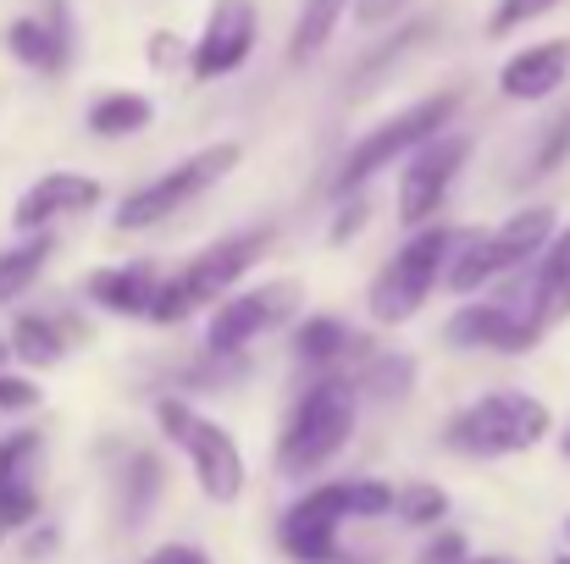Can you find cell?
<instances>
[{
	"label": "cell",
	"mask_w": 570,
	"mask_h": 564,
	"mask_svg": "<svg viewBox=\"0 0 570 564\" xmlns=\"http://www.w3.org/2000/svg\"><path fill=\"white\" fill-rule=\"evenodd\" d=\"M554 232H560V227H554V205H527V210H515L499 232H460V238H454V260H449V271H443L449 294H476L482 283H493V277H504V271L538 260V255L554 244Z\"/></svg>",
	"instance_id": "1"
},
{
	"label": "cell",
	"mask_w": 570,
	"mask_h": 564,
	"mask_svg": "<svg viewBox=\"0 0 570 564\" xmlns=\"http://www.w3.org/2000/svg\"><path fill=\"white\" fill-rule=\"evenodd\" d=\"M350 432H355V387L350 382H316L294 404V415L277 437V471L283 476H316L322 465H333L344 454Z\"/></svg>",
	"instance_id": "2"
},
{
	"label": "cell",
	"mask_w": 570,
	"mask_h": 564,
	"mask_svg": "<svg viewBox=\"0 0 570 564\" xmlns=\"http://www.w3.org/2000/svg\"><path fill=\"white\" fill-rule=\"evenodd\" d=\"M554 415L543 398L532 393H515V387H499V393H482L465 415H454L449 426V443L476 454V459H504V454H527L549 437Z\"/></svg>",
	"instance_id": "3"
},
{
	"label": "cell",
	"mask_w": 570,
	"mask_h": 564,
	"mask_svg": "<svg viewBox=\"0 0 570 564\" xmlns=\"http://www.w3.org/2000/svg\"><path fill=\"white\" fill-rule=\"evenodd\" d=\"M261 249H266V232H238V238L210 244L205 255H194L178 277H167V283H161V294H156V305H150V321L173 327V321L194 316L199 305L227 299V288L255 266V255H261Z\"/></svg>",
	"instance_id": "4"
},
{
	"label": "cell",
	"mask_w": 570,
	"mask_h": 564,
	"mask_svg": "<svg viewBox=\"0 0 570 564\" xmlns=\"http://www.w3.org/2000/svg\"><path fill=\"white\" fill-rule=\"evenodd\" d=\"M454 238H460V232H449V227H426V232H415V238L382 266V277L372 283V321H377V327H404V321L426 305L432 283L449 271Z\"/></svg>",
	"instance_id": "5"
},
{
	"label": "cell",
	"mask_w": 570,
	"mask_h": 564,
	"mask_svg": "<svg viewBox=\"0 0 570 564\" xmlns=\"http://www.w3.org/2000/svg\"><path fill=\"white\" fill-rule=\"evenodd\" d=\"M156 415H161V432L189 454L199 493H205L210 504H233V498L244 493V454H238V443H233L210 415H199L194 404H184V398H161Z\"/></svg>",
	"instance_id": "6"
},
{
	"label": "cell",
	"mask_w": 570,
	"mask_h": 564,
	"mask_svg": "<svg viewBox=\"0 0 570 564\" xmlns=\"http://www.w3.org/2000/svg\"><path fill=\"white\" fill-rule=\"evenodd\" d=\"M454 106H460V95H432V100H415L410 111L387 117L382 128H372V133L350 150V161H344V172H338V184L333 188H338V194H355L361 184H372L382 167H393V161L415 156L432 133H443V128H449Z\"/></svg>",
	"instance_id": "7"
},
{
	"label": "cell",
	"mask_w": 570,
	"mask_h": 564,
	"mask_svg": "<svg viewBox=\"0 0 570 564\" xmlns=\"http://www.w3.org/2000/svg\"><path fill=\"white\" fill-rule=\"evenodd\" d=\"M238 161H244L238 145H205V150H194L189 161H178V167L161 172L156 184L134 188V194L117 205V227H122V232H139V227H156V221L178 216L189 199H199L210 184H222Z\"/></svg>",
	"instance_id": "8"
},
{
	"label": "cell",
	"mask_w": 570,
	"mask_h": 564,
	"mask_svg": "<svg viewBox=\"0 0 570 564\" xmlns=\"http://www.w3.org/2000/svg\"><path fill=\"white\" fill-rule=\"evenodd\" d=\"M355 521L350 515V482H322L311 487L299 504H288L277 537H283V554L294 564H333L338 560V526Z\"/></svg>",
	"instance_id": "9"
},
{
	"label": "cell",
	"mask_w": 570,
	"mask_h": 564,
	"mask_svg": "<svg viewBox=\"0 0 570 564\" xmlns=\"http://www.w3.org/2000/svg\"><path fill=\"white\" fill-rule=\"evenodd\" d=\"M465 156H471V139L465 133H432L404 161V178H399V216H404V227H421V221L438 216V205H443L449 184L460 178Z\"/></svg>",
	"instance_id": "10"
},
{
	"label": "cell",
	"mask_w": 570,
	"mask_h": 564,
	"mask_svg": "<svg viewBox=\"0 0 570 564\" xmlns=\"http://www.w3.org/2000/svg\"><path fill=\"white\" fill-rule=\"evenodd\" d=\"M299 283L294 277H277V283H261V288H249V294H233L216 316H210V333H205V344H210V355H238L249 338H261L272 321H283L294 305H299Z\"/></svg>",
	"instance_id": "11"
},
{
	"label": "cell",
	"mask_w": 570,
	"mask_h": 564,
	"mask_svg": "<svg viewBox=\"0 0 570 564\" xmlns=\"http://www.w3.org/2000/svg\"><path fill=\"white\" fill-rule=\"evenodd\" d=\"M249 50H255V0H216L210 22L194 44V78L199 83L227 78L249 61Z\"/></svg>",
	"instance_id": "12"
},
{
	"label": "cell",
	"mask_w": 570,
	"mask_h": 564,
	"mask_svg": "<svg viewBox=\"0 0 570 564\" xmlns=\"http://www.w3.org/2000/svg\"><path fill=\"white\" fill-rule=\"evenodd\" d=\"M33 459H39V432H11V437H0V521H6L11 532L39 515Z\"/></svg>",
	"instance_id": "13"
},
{
	"label": "cell",
	"mask_w": 570,
	"mask_h": 564,
	"mask_svg": "<svg viewBox=\"0 0 570 564\" xmlns=\"http://www.w3.org/2000/svg\"><path fill=\"white\" fill-rule=\"evenodd\" d=\"M100 205V184L83 178V172H45L39 184L17 199V227H45V221H61V216H83Z\"/></svg>",
	"instance_id": "14"
},
{
	"label": "cell",
	"mask_w": 570,
	"mask_h": 564,
	"mask_svg": "<svg viewBox=\"0 0 570 564\" xmlns=\"http://www.w3.org/2000/svg\"><path fill=\"white\" fill-rule=\"evenodd\" d=\"M566 78H570V39H543V44H527L521 56L504 61L499 89L510 100H549Z\"/></svg>",
	"instance_id": "15"
},
{
	"label": "cell",
	"mask_w": 570,
	"mask_h": 564,
	"mask_svg": "<svg viewBox=\"0 0 570 564\" xmlns=\"http://www.w3.org/2000/svg\"><path fill=\"white\" fill-rule=\"evenodd\" d=\"M527 316H532L538 333L560 327L570 316V227H560L554 244L538 255V277L527 288Z\"/></svg>",
	"instance_id": "16"
},
{
	"label": "cell",
	"mask_w": 570,
	"mask_h": 564,
	"mask_svg": "<svg viewBox=\"0 0 570 564\" xmlns=\"http://www.w3.org/2000/svg\"><path fill=\"white\" fill-rule=\"evenodd\" d=\"M156 294H161V277L150 266H106L89 277V299L117 316H150Z\"/></svg>",
	"instance_id": "17"
},
{
	"label": "cell",
	"mask_w": 570,
	"mask_h": 564,
	"mask_svg": "<svg viewBox=\"0 0 570 564\" xmlns=\"http://www.w3.org/2000/svg\"><path fill=\"white\" fill-rule=\"evenodd\" d=\"M6 50H11L17 61L39 67V72H56V67L67 61V28L22 17V22H11V28H6Z\"/></svg>",
	"instance_id": "18"
},
{
	"label": "cell",
	"mask_w": 570,
	"mask_h": 564,
	"mask_svg": "<svg viewBox=\"0 0 570 564\" xmlns=\"http://www.w3.org/2000/svg\"><path fill=\"white\" fill-rule=\"evenodd\" d=\"M150 100L145 95H100L95 106H89V128L100 133V139H128V133H139V128H150Z\"/></svg>",
	"instance_id": "19"
},
{
	"label": "cell",
	"mask_w": 570,
	"mask_h": 564,
	"mask_svg": "<svg viewBox=\"0 0 570 564\" xmlns=\"http://www.w3.org/2000/svg\"><path fill=\"white\" fill-rule=\"evenodd\" d=\"M156 498H161V459L156 454H134L128 476H122V526H145Z\"/></svg>",
	"instance_id": "20"
},
{
	"label": "cell",
	"mask_w": 570,
	"mask_h": 564,
	"mask_svg": "<svg viewBox=\"0 0 570 564\" xmlns=\"http://www.w3.org/2000/svg\"><path fill=\"white\" fill-rule=\"evenodd\" d=\"M344 11H350V0H305L299 6V22H294V61H311L333 39V28H338Z\"/></svg>",
	"instance_id": "21"
},
{
	"label": "cell",
	"mask_w": 570,
	"mask_h": 564,
	"mask_svg": "<svg viewBox=\"0 0 570 564\" xmlns=\"http://www.w3.org/2000/svg\"><path fill=\"white\" fill-rule=\"evenodd\" d=\"M11 355H17V360H28V366H56V360L67 355V338H61V327H56V321L22 316V321L11 327Z\"/></svg>",
	"instance_id": "22"
},
{
	"label": "cell",
	"mask_w": 570,
	"mask_h": 564,
	"mask_svg": "<svg viewBox=\"0 0 570 564\" xmlns=\"http://www.w3.org/2000/svg\"><path fill=\"white\" fill-rule=\"evenodd\" d=\"M45 255H50V238L45 232L28 238V244H17V249H0V305H11L17 294H28V283L39 277Z\"/></svg>",
	"instance_id": "23"
},
{
	"label": "cell",
	"mask_w": 570,
	"mask_h": 564,
	"mask_svg": "<svg viewBox=\"0 0 570 564\" xmlns=\"http://www.w3.org/2000/svg\"><path fill=\"white\" fill-rule=\"evenodd\" d=\"M344 344H350V333H344V321H333V316H316V321H305L299 327V338H294V349H299V360H338L344 355Z\"/></svg>",
	"instance_id": "24"
},
{
	"label": "cell",
	"mask_w": 570,
	"mask_h": 564,
	"mask_svg": "<svg viewBox=\"0 0 570 564\" xmlns=\"http://www.w3.org/2000/svg\"><path fill=\"white\" fill-rule=\"evenodd\" d=\"M443 515H449V493L438 482H410L399 493V521L404 526H438Z\"/></svg>",
	"instance_id": "25"
},
{
	"label": "cell",
	"mask_w": 570,
	"mask_h": 564,
	"mask_svg": "<svg viewBox=\"0 0 570 564\" xmlns=\"http://www.w3.org/2000/svg\"><path fill=\"white\" fill-rule=\"evenodd\" d=\"M560 0H499L493 6V17H488V33L499 39V33H515V28H527L532 17H543V11H554Z\"/></svg>",
	"instance_id": "26"
},
{
	"label": "cell",
	"mask_w": 570,
	"mask_h": 564,
	"mask_svg": "<svg viewBox=\"0 0 570 564\" xmlns=\"http://www.w3.org/2000/svg\"><path fill=\"white\" fill-rule=\"evenodd\" d=\"M566 156H570V111L560 117V122H554V128H549V139L532 150V172H527V178H549V172H554Z\"/></svg>",
	"instance_id": "27"
},
{
	"label": "cell",
	"mask_w": 570,
	"mask_h": 564,
	"mask_svg": "<svg viewBox=\"0 0 570 564\" xmlns=\"http://www.w3.org/2000/svg\"><path fill=\"white\" fill-rule=\"evenodd\" d=\"M415 564H465V537L460 532H438Z\"/></svg>",
	"instance_id": "28"
},
{
	"label": "cell",
	"mask_w": 570,
	"mask_h": 564,
	"mask_svg": "<svg viewBox=\"0 0 570 564\" xmlns=\"http://www.w3.org/2000/svg\"><path fill=\"white\" fill-rule=\"evenodd\" d=\"M39 404V387L28 376H0V409H33Z\"/></svg>",
	"instance_id": "29"
},
{
	"label": "cell",
	"mask_w": 570,
	"mask_h": 564,
	"mask_svg": "<svg viewBox=\"0 0 570 564\" xmlns=\"http://www.w3.org/2000/svg\"><path fill=\"white\" fill-rule=\"evenodd\" d=\"M145 564H210V554L194 548V543H167V548H156Z\"/></svg>",
	"instance_id": "30"
},
{
	"label": "cell",
	"mask_w": 570,
	"mask_h": 564,
	"mask_svg": "<svg viewBox=\"0 0 570 564\" xmlns=\"http://www.w3.org/2000/svg\"><path fill=\"white\" fill-rule=\"evenodd\" d=\"M366 210H372V205H366V199H361V205H350V210H344V221H338V227H333V244H344V238H350V232H355V227H361V221H366Z\"/></svg>",
	"instance_id": "31"
},
{
	"label": "cell",
	"mask_w": 570,
	"mask_h": 564,
	"mask_svg": "<svg viewBox=\"0 0 570 564\" xmlns=\"http://www.w3.org/2000/svg\"><path fill=\"white\" fill-rule=\"evenodd\" d=\"M393 6H399V0H361V17H366V22H377L382 11H393Z\"/></svg>",
	"instance_id": "32"
},
{
	"label": "cell",
	"mask_w": 570,
	"mask_h": 564,
	"mask_svg": "<svg viewBox=\"0 0 570 564\" xmlns=\"http://www.w3.org/2000/svg\"><path fill=\"white\" fill-rule=\"evenodd\" d=\"M465 564H515V560H465Z\"/></svg>",
	"instance_id": "33"
},
{
	"label": "cell",
	"mask_w": 570,
	"mask_h": 564,
	"mask_svg": "<svg viewBox=\"0 0 570 564\" xmlns=\"http://www.w3.org/2000/svg\"><path fill=\"white\" fill-rule=\"evenodd\" d=\"M560 448H566V459H570V426H566V437H560Z\"/></svg>",
	"instance_id": "34"
},
{
	"label": "cell",
	"mask_w": 570,
	"mask_h": 564,
	"mask_svg": "<svg viewBox=\"0 0 570 564\" xmlns=\"http://www.w3.org/2000/svg\"><path fill=\"white\" fill-rule=\"evenodd\" d=\"M554 564H570V554H560V560H554Z\"/></svg>",
	"instance_id": "35"
},
{
	"label": "cell",
	"mask_w": 570,
	"mask_h": 564,
	"mask_svg": "<svg viewBox=\"0 0 570 564\" xmlns=\"http://www.w3.org/2000/svg\"><path fill=\"white\" fill-rule=\"evenodd\" d=\"M0 360H6V344H0Z\"/></svg>",
	"instance_id": "36"
},
{
	"label": "cell",
	"mask_w": 570,
	"mask_h": 564,
	"mask_svg": "<svg viewBox=\"0 0 570 564\" xmlns=\"http://www.w3.org/2000/svg\"><path fill=\"white\" fill-rule=\"evenodd\" d=\"M0 537H6V521H0Z\"/></svg>",
	"instance_id": "37"
},
{
	"label": "cell",
	"mask_w": 570,
	"mask_h": 564,
	"mask_svg": "<svg viewBox=\"0 0 570 564\" xmlns=\"http://www.w3.org/2000/svg\"><path fill=\"white\" fill-rule=\"evenodd\" d=\"M566 537H570V526H566Z\"/></svg>",
	"instance_id": "38"
}]
</instances>
